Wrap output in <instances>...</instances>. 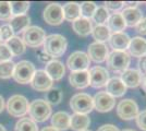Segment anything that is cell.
Here are the masks:
<instances>
[{
	"label": "cell",
	"mask_w": 146,
	"mask_h": 131,
	"mask_svg": "<svg viewBox=\"0 0 146 131\" xmlns=\"http://www.w3.org/2000/svg\"><path fill=\"white\" fill-rule=\"evenodd\" d=\"M67 48V38L60 34H51L49 36H46L43 44V50L52 59L62 56Z\"/></svg>",
	"instance_id": "6da1fadb"
},
{
	"label": "cell",
	"mask_w": 146,
	"mask_h": 131,
	"mask_svg": "<svg viewBox=\"0 0 146 131\" xmlns=\"http://www.w3.org/2000/svg\"><path fill=\"white\" fill-rule=\"evenodd\" d=\"M29 108H30V103L27 98L20 94L12 95L7 103V110L9 115L17 118L25 117V115L29 112Z\"/></svg>",
	"instance_id": "7a4b0ae2"
},
{
	"label": "cell",
	"mask_w": 146,
	"mask_h": 131,
	"mask_svg": "<svg viewBox=\"0 0 146 131\" xmlns=\"http://www.w3.org/2000/svg\"><path fill=\"white\" fill-rule=\"evenodd\" d=\"M29 114L35 122H44L51 116V106L45 100H35L30 104Z\"/></svg>",
	"instance_id": "3957f363"
},
{
	"label": "cell",
	"mask_w": 146,
	"mask_h": 131,
	"mask_svg": "<svg viewBox=\"0 0 146 131\" xmlns=\"http://www.w3.org/2000/svg\"><path fill=\"white\" fill-rule=\"evenodd\" d=\"M107 67L116 72H123L127 70L131 61V57L127 51L121 50H112L107 59Z\"/></svg>",
	"instance_id": "277c9868"
},
{
	"label": "cell",
	"mask_w": 146,
	"mask_h": 131,
	"mask_svg": "<svg viewBox=\"0 0 146 131\" xmlns=\"http://www.w3.org/2000/svg\"><path fill=\"white\" fill-rule=\"evenodd\" d=\"M35 71L34 63L29 60H22L15 63L12 78L20 84H27L31 82Z\"/></svg>",
	"instance_id": "5b68a950"
},
{
	"label": "cell",
	"mask_w": 146,
	"mask_h": 131,
	"mask_svg": "<svg viewBox=\"0 0 146 131\" xmlns=\"http://www.w3.org/2000/svg\"><path fill=\"white\" fill-rule=\"evenodd\" d=\"M70 107L75 114L87 115L94 109L93 97L90 94L78 93L73 95L70 100Z\"/></svg>",
	"instance_id": "8992f818"
},
{
	"label": "cell",
	"mask_w": 146,
	"mask_h": 131,
	"mask_svg": "<svg viewBox=\"0 0 146 131\" xmlns=\"http://www.w3.org/2000/svg\"><path fill=\"white\" fill-rule=\"evenodd\" d=\"M46 38V33L39 26H30L27 27L22 35V41L25 46H29L32 48H37L44 44Z\"/></svg>",
	"instance_id": "52a82bcc"
},
{
	"label": "cell",
	"mask_w": 146,
	"mask_h": 131,
	"mask_svg": "<svg viewBox=\"0 0 146 131\" xmlns=\"http://www.w3.org/2000/svg\"><path fill=\"white\" fill-rule=\"evenodd\" d=\"M90 65H91V60L87 54L83 51H74L69 56L67 60V66L71 70V72L85 71L88 69Z\"/></svg>",
	"instance_id": "ba28073f"
},
{
	"label": "cell",
	"mask_w": 146,
	"mask_h": 131,
	"mask_svg": "<svg viewBox=\"0 0 146 131\" xmlns=\"http://www.w3.org/2000/svg\"><path fill=\"white\" fill-rule=\"evenodd\" d=\"M117 115L122 120H131L139 115V106L133 100H123L117 106Z\"/></svg>",
	"instance_id": "9c48e42d"
},
{
	"label": "cell",
	"mask_w": 146,
	"mask_h": 131,
	"mask_svg": "<svg viewBox=\"0 0 146 131\" xmlns=\"http://www.w3.org/2000/svg\"><path fill=\"white\" fill-rule=\"evenodd\" d=\"M44 20L49 25H60L63 22V10L59 3H50L44 10Z\"/></svg>",
	"instance_id": "30bf717a"
},
{
	"label": "cell",
	"mask_w": 146,
	"mask_h": 131,
	"mask_svg": "<svg viewBox=\"0 0 146 131\" xmlns=\"http://www.w3.org/2000/svg\"><path fill=\"white\" fill-rule=\"evenodd\" d=\"M93 102H94V108L97 112H110L115 107V105H116L115 97H112L111 95H109L106 91L98 92L93 97Z\"/></svg>",
	"instance_id": "8fae6325"
},
{
	"label": "cell",
	"mask_w": 146,
	"mask_h": 131,
	"mask_svg": "<svg viewBox=\"0 0 146 131\" xmlns=\"http://www.w3.org/2000/svg\"><path fill=\"white\" fill-rule=\"evenodd\" d=\"M52 82L54 81L45 72V70H36L30 83L37 92H47L52 87Z\"/></svg>",
	"instance_id": "7c38bea8"
},
{
	"label": "cell",
	"mask_w": 146,
	"mask_h": 131,
	"mask_svg": "<svg viewBox=\"0 0 146 131\" xmlns=\"http://www.w3.org/2000/svg\"><path fill=\"white\" fill-rule=\"evenodd\" d=\"M88 74H90V85L96 88L106 86L107 82L109 81V73L107 69L100 66H96L91 70H88Z\"/></svg>",
	"instance_id": "4fadbf2b"
},
{
	"label": "cell",
	"mask_w": 146,
	"mask_h": 131,
	"mask_svg": "<svg viewBox=\"0 0 146 131\" xmlns=\"http://www.w3.org/2000/svg\"><path fill=\"white\" fill-rule=\"evenodd\" d=\"M109 55V51L105 43H92L87 48V56L90 60H93L95 63H100L106 61L107 57Z\"/></svg>",
	"instance_id": "5bb4252c"
},
{
	"label": "cell",
	"mask_w": 146,
	"mask_h": 131,
	"mask_svg": "<svg viewBox=\"0 0 146 131\" xmlns=\"http://www.w3.org/2000/svg\"><path fill=\"white\" fill-rule=\"evenodd\" d=\"M120 80L123 82V84L127 87H137L141 85L142 81V74L139 70L135 69H127L123 72H121Z\"/></svg>",
	"instance_id": "9a60e30c"
},
{
	"label": "cell",
	"mask_w": 146,
	"mask_h": 131,
	"mask_svg": "<svg viewBox=\"0 0 146 131\" xmlns=\"http://www.w3.org/2000/svg\"><path fill=\"white\" fill-rule=\"evenodd\" d=\"M45 72L50 76L52 81H59L66 73V68L61 61L54 59L45 66Z\"/></svg>",
	"instance_id": "2e32d148"
},
{
	"label": "cell",
	"mask_w": 146,
	"mask_h": 131,
	"mask_svg": "<svg viewBox=\"0 0 146 131\" xmlns=\"http://www.w3.org/2000/svg\"><path fill=\"white\" fill-rule=\"evenodd\" d=\"M121 15L127 26H136L139 24L141 20L143 19V13L139 8H131V7H127L122 10Z\"/></svg>",
	"instance_id": "e0dca14e"
},
{
	"label": "cell",
	"mask_w": 146,
	"mask_h": 131,
	"mask_svg": "<svg viewBox=\"0 0 146 131\" xmlns=\"http://www.w3.org/2000/svg\"><path fill=\"white\" fill-rule=\"evenodd\" d=\"M69 82L74 88H85L90 85V74L88 70L75 71L69 75Z\"/></svg>",
	"instance_id": "ac0fdd59"
},
{
	"label": "cell",
	"mask_w": 146,
	"mask_h": 131,
	"mask_svg": "<svg viewBox=\"0 0 146 131\" xmlns=\"http://www.w3.org/2000/svg\"><path fill=\"white\" fill-rule=\"evenodd\" d=\"M130 39L131 38L129 37V35L124 32L113 33V34H111L109 38V44L111 48H113V50L125 51V49H128L129 47Z\"/></svg>",
	"instance_id": "d6986e66"
},
{
	"label": "cell",
	"mask_w": 146,
	"mask_h": 131,
	"mask_svg": "<svg viewBox=\"0 0 146 131\" xmlns=\"http://www.w3.org/2000/svg\"><path fill=\"white\" fill-rule=\"evenodd\" d=\"M129 55H132L133 57H141L146 55V39L141 36H136L130 39L129 44Z\"/></svg>",
	"instance_id": "ffe728a7"
},
{
	"label": "cell",
	"mask_w": 146,
	"mask_h": 131,
	"mask_svg": "<svg viewBox=\"0 0 146 131\" xmlns=\"http://www.w3.org/2000/svg\"><path fill=\"white\" fill-rule=\"evenodd\" d=\"M106 92L112 97H121L127 92V86L120 78H111L106 84Z\"/></svg>",
	"instance_id": "44dd1931"
},
{
	"label": "cell",
	"mask_w": 146,
	"mask_h": 131,
	"mask_svg": "<svg viewBox=\"0 0 146 131\" xmlns=\"http://www.w3.org/2000/svg\"><path fill=\"white\" fill-rule=\"evenodd\" d=\"M106 26L111 32V34H113V33L123 32L124 29L127 27V24H125L124 20L122 18L121 12H116V13H111L109 15V19L107 20Z\"/></svg>",
	"instance_id": "7402d4cb"
},
{
	"label": "cell",
	"mask_w": 146,
	"mask_h": 131,
	"mask_svg": "<svg viewBox=\"0 0 146 131\" xmlns=\"http://www.w3.org/2000/svg\"><path fill=\"white\" fill-rule=\"evenodd\" d=\"M72 27L73 31L78 35L82 36V37H85V36H88L90 34H92L93 23H92V20L81 17L78 20H75L74 22H72Z\"/></svg>",
	"instance_id": "603a6c76"
},
{
	"label": "cell",
	"mask_w": 146,
	"mask_h": 131,
	"mask_svg": "<svg viewBox=\"0 0 146 131\" xmlns=\"http://www.w3.org/2000/svg\"><path fill=\"white\" fill-rule=\"evenodd\" d=\"M71 116L66 112H57L51 117V126L57 130H68L70 129Z\"/></svg>",
	"instance_id": "cb8c5ba5"
},
{
	"label": "cell",
	"mask_w": 146,
	"mask_h": 131,
	"mask_svg": "<svg viewBox=\"0 0 146 131\" xmlns=\"http://www.w3.org/2000/svg\"><path fill=\"white\" fill-rule=\"evenodd\" d=\"M31 19L27 14L24 15H19V17H12V19L9 21V25L12 29L14 34H20L30 27Z\"/></svg>",
	"instance_id": "d4e9b609"
},
{
	"label": "cell",
	"mask_w": 146,
	"mask_h": 131,
	"mask_svg": "<svg viewBox=\"0 0 146 131\" xmlns=\"http://www.w3.org/2000/svg\"><path fill=\"white\" fill-rule=\"evenodd\" d=\"M91 125V119L87 115L73 114L70 119V128L75 131H84Z\"/></svg>",
	"instance_id": "484cf974"
},
{
	"label": "cell",
	"mask_w": 146,
	"mask_h": 131,
	"mask_svg": "<svg viewBox=\"0 0 146 131\" xmlns=\"http://www.w3.org/2000/svg\"><path fill=\"white\" fill-rule=\"evenodd\" d=\"M63 18L67 21L74 22L75 20L81 18V8L78 2H67L62 7Z\"/></svg>",
	"instance_id": "4316f807"
},
{
	"label": "cell",
	"mask_w": 146,
	"mask_h": 131,
	"mask_svg": "<svg viewBox=\"0 0 146 131\" xmlns=\"http://www.w3.org/2000/svg\"><path fill=\"white\" fill-rule=\"evenodd\" d=\"M5 44H6L7 47L10 49L13 56H21V55L24 54L25 50H26V46L23 43L22 38L18 37L15 35L12 38H10L9 41H7Z\"/></svg>",
	"instance_id": "83f0119b"
},
{
	"label": "cell",
	"mask_w": 146,
	"mask_h": 131,
	"mask_svg": "<svg viewBox=\"0 0 146 131\" xmlns=\"http://www.w3.org/2000/svg\"><path fill=\"white\" fill-rule=\"evenodd\" d=\"M92 35L96 42L105 43V42L109 41L110 36H111V32L108 30V27L106 25H95V26H93Z\"/></svg>",
	"instance_id": "f1b7e54d"
},
{
	"label": "cell",
	"mask_w": 146,
	"mask_h": 131,
	"mask_svg": "<svg viewBox=\"0 0 146 131\" xmlns=\"http://www.w3.org/2000/svg\"><path fill=\"white\" fill-rule=\"evenodd\" d=\"M15 131H38L37 124L29 117H22L18 120L14 127Z\"/></svg>",
	"instance_id": "f546056e"
},
{
	"label": "cell",
	"mask_w": 146,
	"mask_h": 131,
	"mask_svg": "<svg viewBox=\"0 0 146 131\" xmlns=\"http://www.w3.org/2000/svg\"><path fill=\"white\" fill-rule=\"evenodd\" d=\"M30 2L29 1H11L10 8L12 17H19V15H24L30 9Z\"/></svg>",
	"instance_id": "4dcf8cb0"
},
{
	"label": "cell",
	"mask_w": 146,
	"mask_h": 131,
	"mask_svg": "<svg viewBox=\"0 0 146 131\" xmlns=\"http://www.w3.org/2000/svg\"><path fill=\"white\" fill-rule=\"evenodd\" d=\"M109 11L104 6H100L97 7V9H96V11H95L92 19L96 23V25H106L107 20L109 19Z\"/></svg>",
	"instance_id": "1f68e13d"
},
{
	"label": "cell",
	"mask_w": 146,
	"mask_h": 131,
	"mask_svg": "<svg viewBox=\"0 0 146 131\" xmlns=\"http://www.w3.org/2000/svg\"><path fill=\"white\" fill-rule=\"evenodd\" d=\"M62 100V92L58 87H51L46 92L45 95V100L48 103L49 105H57L59 104Z\"/></svg>",
	"instance_id": "d6a6232c"
},
{
	"label": "cell",
	"mask_w": 146,
	"mask_h": 131,
	"mask_svg": "<svg viewBox=\"0 0 146 131\" xmlns=\"http://www.w3.org/2000/svg\"><path fill=\"white\" fill-rule=\"evenodd\" d=\"M81 8V17L82 18H85V19L92 20L94 13L97 9V6L95 2H92V1H84L80 5Z\"/></svg>",
	"instance_id": "836d02e7"
},
{
	"label": "cell",
	"mask_w": 146,
	"mask_h": 131,
	"mask_svg": "<svg viewBox=\"0 0 146 131\" xmlns=\"http://www.w3.org/2000/svg\"><path fill=\"white\" fill-rule=\"evenodd\" d=\"M15 63L12 60L0 63V78L1 79H10L13 75Z\"/></svg>",
	"instance_id": "e575fe53"
},
{
	"label": "cell",
	"mask_w": 146,
	"mask_h": 131,
	"mask_svg": "<svg viewBox=\"0 0 146 131\" xmlns=\"http://www.w3.org/2000/svg\"><path fill=\"white\" fill-rule=\"evenodd\" d=\"M12 19V13L9 1H0V20L10 21Z\"/></svg>",
	"instance_id": "d590c367"
},
{
	"label": "cell",
	"mask_w": 146,
	"mask_h": 131,
	"mask_svg": "<svg viewBox=\"0 0 146 131\" xmlns=\"http://www.w3.org/2000/svg\"><path fill=\"white\" fill-rule=\"evenodd\" d=\"M14 36L12 29L10 27L9 24H5L2 26H0V37H1V42H7L10 38H12Z\"/></svg>",
	"instance_id": "8d00e7d4"
},
{
	"label": "cell",
	"mask_w": 146,
	"mask_h": 131,
	"mask_svg": "<svg viewBox=\"0 0 146 131\" xmlns=\"http://www.w3.org/2000/svg\"><path fill=\"white\" fill-rule=\"evenodd\" d=\"M13 55L11 54L10 49L6 46L5 43L0 44V63H3V61H10L12 60Z\"/></svg>",
	"instance_id": "74e56055"
},
{
	"label": "cell",
	"mask_w": 146,
	"mask_h": 131,
	"mask_svg": "<svg viewBox=\"0 0 146 131\" xmlns=\"http://www.w3.org/2000/svg\"><path fill=\"white\" fill-rule=\"evenodd\" d=\"M104 7L108 11H112L113 13H116L118 11H120L124 7V2H122V1H107V2H105Z\"/></svg>",
	"instance_id": "f35d334b"
},
{
	"label": "cell",
	"mask_w": 146,
	"mask_h": 131,
	"mask_svg": "<svg viewBox=\"0 0 146 131\" xmlns=\"http://www.w3.org/2000/svg\"><path fill=\"white\" fill-rule=\"evenodd\" d=\"M136 125L137 127L142 129L143 131H146V110L139 112V115L136 116Z\"/></svg>",
	"instance_id": "ab89813d"
},
{
	"label": "cell",
	"mask_w": 146,
	"mask_h": 131,
	"mask_svg": "<svg viewBox=\"0 0 146 131\" xmlns=\"http://www.w3.org/2000/svg\"><path fill=\"white\" fill-rule=\"evenodd\" d=\"M135 27H136V31L139 32L141 35H146V18H143L141 20Z\"/></svg>",
	"instance_id": "60d3db41"
},
{
	"label": "cell",
	"mask_w": 146,
	"mask_h": 131,
	"mask_svg": "<svg viewBox=\"0 0 146 131\" xmlns=\"http://www.w3.org/2000/svg\"><path fill=\"white\" fill-rule=\"evenodd\" d=\"M38 58H39V60H40L42 63H46V65H47L48 63H50L51 60H54V59H52L50 56H48L44 50H42V51L38 53Z\"/></svg>",
	"instance_id": "b9f144b4"
},
{
	"label": "cell",
	"mask_w": 146,
	"mask_h": 131,
	"mask_svg": "<svg viewBox=\"0 0 146 131\" xmlns=\"http://www.w3.org/2000/svg\"><path fill=\"white\" fill-rule=\"evenodd\" d=\"M139 68H140L141 74L144 75L146 74V55L140 58V61H139Z\"/></svg>",
	"instance_id": "7bdbcfd3"
},
{
	"label": "cell",
	"mask_w": 146,
	"mask_h": 131,
	"mask_svg": "<svg viewBox=\"0 0 146 131\" xmlns=\"http://www.w3.org/2000/svg\"><path fill=\"white\" fill-rule=\"evenodd\" d=\"M97 131H119V129L113 125H104Z\"/></svg>",
	"instance_id": "ee69618b"
},
{
	"label": "cell",
	"mask_w": 146,
	"mask_h": 131,
	"mask_svg": "<svg viewBox=\"0 0 146 131\" xmlns=\"http://www.w3.org/2000/svg\"><path fill=\"white\" fill-rule=\"evenodd\" d=\"M141 84H142V88L144 90V92L146 93V74L142 75V81H141Z\"/></svg>",
	"instance_id": "f6af8a7d"
},
{
	"label": "cell",
	"mask_w": 146,
	"mask_h": 131,
	"mask_svg": "<svg viewBox=\"0 0 146 131\" xmlns=\"http://www.w3.org/2000/svg\"><path fill=\"white\" fill-rule=\"evenodd\" d=\"M5 106H6V105H5V100H3V97L0 95V114L5 109Z\"/></svg>",
	"instance_id": "bcb514c9"
},
{
	"label": "cell",
	"mask_w": 146,
	"mask_h": 131,
	"mask_svg": "<svg viewBox=\"0 0 146 131\" xmlns=\"http://www.w3.org/2000/svg\"><path fill=\"white\" fill-rule=\"evenodd\" d=\"M40 131H59V130H57V129L54 128L52 126H47V127H44Z\"/></svg>",
	"instance_id": "7dc6e473"
},
{
	"label": "cell",
	"mask_w": 146,
	"mask_h": 131,
	"mask_svg": "<svg viewBox=\"0 0 146 131\" xmlns=\"http://www.w3.org/2000/svg\"><path fill=\"white\" fill-rule=\"evenodd\" d=\"M0 131H6V128L1 125V124H0Z\"/></svg>",
	"instance_id": "c3c4849f"
},
{
	"label": "cell",
	"mask_w": 146,
	"mask_h": 131,
	"mask_svg": "<svg viewBox=\"0 0 146 131\" xmlns=\"http://www.w3.org/2000/svg\"><path fill=\"white\" fill-rule=\"evenodd\" d=\"M122 131H134V130H131V129H124V130H122Z\"/></svg>",
	"instance_id": "681fc988"
},
{
	"label": "cell",
	"mask_w": 146,
	"mask_h": 131,
	"mask_svg": "<svg viewBox=\"0 0 146 131\" xmlns=\"http://www.w3.org/2000/svg\"><path fill=\"white\" fill-rule=\"evenodd\" d=\"M1 43H2V42H1V37H0V44H1Z\"/></svg>",
	"instance_id": "f907efd6"
},
{
	"label": "cell",
	"mask_w": 146,
	"mask_h": 131,
	"mask_svg": "<svg viewBox=\"0 0 146 131\" xmlns=\"http://www.w3.org/2000/svg\"><path fill=\"white\" fill-rule=\"evenodd\" d=\"M84 131H90V130H84Z\"/></svg>",
	"instance_id": "816d5d0a"
}]
</instances>
